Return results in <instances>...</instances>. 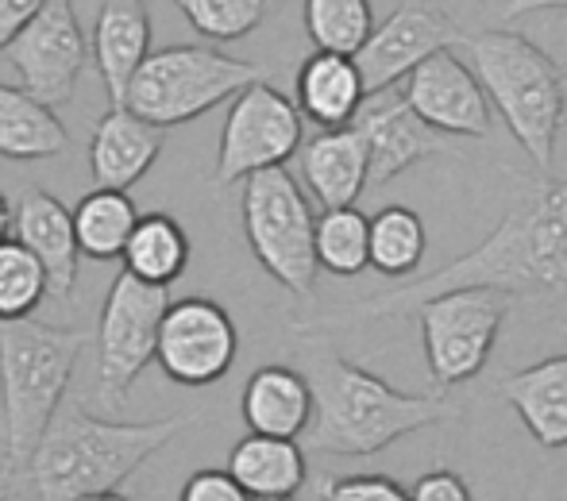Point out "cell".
<instances>
[{"instance_id": "6da1fadb", "label": "cell", "mask_w": 567, "mask_h": 501, "mask_svg": "<svg viewBox=\"0 0 567 501\" xmlns=\"http://www.w3.org/2000/svg\"><path fill=\"white\" fill-rule=\"evenodd\" d=\"M301 378L313 397V417L301 432L306 456L309 451L340 459L379 456L402 436L463 417V405L455 397L441 394V389H429V394L394 389L386 378L343 359L329 344L306 347Z\"/></svg>"}, {"instance_id": "7a4b0ae2", "label": "cell", "mask_w": 567, "mask_h": 501, "mask_svg": "<svg viewBox=\"0 0 567 501\" xmlns=\"http://www.w3.org/2000/svg\"><path fill=\"white\" fill-rule=\"evenodd\" d=\"M186 417L163 420H101L90 405L66 397L47 425L43 440L31 451L23 479L35 487L39 501H82L97 494H113L151 456L178 436Z\"/></svg>"}, {"instance_id": "3957f363", "label": "cell", "mask_w": 567, "mask_h": 501, "mask_svg": "<svg viewBox=\"0 0 567 501\" xmlns=\"http://www.w3.org/2000/svg\"><path fill=\"white\" fill-rule=\"evenodd\" d=\"M90 336L74 328H54L43 321L0 324V409H4V467L23 479L31 451L47 425L66 401V386Z\"/></svg>"}, {"instance_id": "277c9868", "label": "cell", "mask_w": 567, "mask_h": 501, "mask_svg": "<svg viewBox=\"0 0 567 501\" xmlns=\"http://www.w3.org/2000/svg\"><path fill=\"white\" fill-rule=\"evenodd\" d=\"M463 46L486 105L498 108L509 135L522 143L537 170H548L564 124V77L556 62L537 43L506 28L463 35Z\"/></svg>"}, {"instance_id": "5b68a950", "label": "cell", "mask_w": 567, "mask_h": 501, "mask_svg": "<svg viewBox=\"0 0 567 501\" xmlns=\"http://www.w3.org/2000/svg\"><path fill=\"white\" fill-rule=\"evenodd\" d=\"M255 82H270V70L259 62L231 59V54H220L217 46L174 43L143 59L120 108L166 132L174 124L197 121L220 101L239 97Z\"/></svg>"}, {"instance_id": "8992f818", "label": "cell", "mask_w": 567, "mask_h": 501, "mask_svg": "<svg viewBox=\"0 0 567 501\" xmlns=\"http://www.w3.org/2000/svg\"><path fill=\"white\" fill-rule=\"evenodd\" d=\"M313 209L290 170H267L244 181V236L259 267L293 298H313Z\"/></svg>"}, {"instance_id": "52a82bcc", "label": "cell", "mask_w": 567, "mask_h": 501, "mask_svg": "<svg viewBox=\"0 0 567 501\" xmlns=\"http://www.w3.org/2000/svg\"><path fill=\"white\" fill-rule=\"evenodd\" d=\"M506 313L509 298L491 290H452L413 309L421 321L429 378L441 394L483 375Z\"/></svg>"}, {"instance_id": "ba28073f", "label": "cell", "mask_w": 567, "mask_h": 501, "mask_svg": "<svg viewBox=\"0 0 567 501\" xmlns=\"http://www.w3.org/2000/svg\"><path fill=\"white\" fill-rule=\"evenodd\" d=\"M171 309V293L127 278L124 270L109 285L97 324V401L105 409H124L127 389L155 363L158 324Z\"/></svg>"}, {"instance_id": "9c48e42d", "label": "cell", "mask_w": 567, "mask_h": 501, "mask_svg": "<svg viewBox=\"0 0 567 501\" xmlns=\"http://www.w3.org/2000/svg\"><path fill=\"white\" fill-rule=\"evenodd\" d=\"M306 143V127L293 97H286L278 85L255 82L239 97H231V108L220 127L217 174L213 186H236L255 174L282 170Z\"/></svg>"}, {"instance_id": "30bf717a", "label": "cell", "mask_w": 567, "mask_h": 501, "mask_svg": "<svg viewBox=\"0 0 567 501\" xmlns=\"http://www.w3.org/2000/svg\"><path fill=\"white\" fill-rule=\"evenodd\" d=\"M4 59L20 74V90L43 108H62L74 101V85L90 59V43L82 35L74 4L43 0L20 35L8 43Z\"/></svg>"}, {"instance_id": "8fae6325", "label": "cell", "mask_w": 567, "mask_h": 501, "mask_svg": "<svg viewBox=\"0 0 567 501\" xmlns=\"http://www.w3.org/2000/svg\"><path fill=\"white\" fill-rule=\"evenodd\" d=\"M455 43H463V35L449 8L433 0H402L390 8L386 20L374 23L367 46L351 62L363 77V93L374 97L398 90V82H405L421 62L452 51Z\"/></svg>"}, {"instance_id": "7c38bea8", "label": "cell", "mask_w": 567, "mask_h": 501, "mask_svg": "<svg viewBox=\"0 0 567 501\" xmlns=\"http://www.w3.org/2000/svg\"><path fill=\"white\" fill-rule=\"evenodd\" d=\"M239 355V332L228 309L213 298L171 301L158 324L155 359L163 375L178 386H213L231 370Z\"/></svg>"}, {"instance_id": "4fadbf2b", "label": "cell", "mask_w": 567, "mask_h": 501, "mask_svg": "<svg viewBox=\"0 0 567 501\" xmlns=\"http://www.w3.org/2000/svg\"><path fill=\"white\" fill-rule=\"evenodd\" d=\"M402 101L410 113L436 135H460V139H483L491 132V105L478 90L471 66L452 51L425 59L402 85Z\"/></svg>"}, {"instance_id": "5bb4252c", "label": "cell", "mask_w": 567, "mask_h": 501, "mask_svg": "<svg viewBox=\"0 0 567 501\" xmlns=\"http://www.w3.org/2000/svg\"><path fill=\"white\" fill-rule=\"evenodd\" d=\"M351 132L363 139L367 147V186L382 189L405 174L421 158H433L449 150V139L436 135L433 127H425L417 116L410 113V105L402 101V90L374 93L359 105Z\"/></svg>"}, {"instance_id": "9a60e30c", "label": "cell", "mask_w": 567, "mask_h": 501, "mask_svg": "<svg viewBox=\"0 0 567 501\" xmlns=\"http://www.w3.org/2000/svg\"><path fill=\"white\" fill-rule=\"evenodd\" d=\"M12 240L20 243L31 259L43 267L47 293L51 298H66L78 285V240H74V220L70 209L47 189L28 186L12 205Z\"/></svg>"}, {"instance_id": "2e32d148", "label": "cell", "mask_w": 567, "mask_h": 501, "mask_svg": "<svg viewBox=\"0 0 567 501\" xmlns=\"http://www.w3.org/2000/svg\"><path fill=\"white\" fill-rule=\"evenodd\" d=\"M151 54V12L143 0H105L93 20L90 59L113 108L124 105L135 70Z\"/></svg>"}, {"instance_id": "e0dca14e", "label": "cell", "mask_w": 567, "mask_h": 501, "mask_svg": "<svg viewBox=\"0 0 567 501\" xmlns=\"http://www.w3.org/2000/svg\"><path fill=\"white\" fill-rule=\"evenodd\" d=\"M166 135L158 127L143 124L127 108H109L90 135V170L93 189L127 194L135 181L147 178V170L163 155Z\"/></svg>"}, {"instance_id": "ac0fdd59", "label": "cell", "mask_w": 567, "mask_h": 501, "mask_svg": "<svg viewBox=\"0 0 567 501\" xmlns=\"http://www.w3.org/2000/svg\"><path fill=\"white\" fill-rule=\"evenodd\" d=\"M298 166L321 209H355L367 189V147L351 127L317 132L309 143H301Z\"/></svg>"}, {"instance_id": "d6986e66", "label": "cell", "mask_w": 567, "mask_h": 501, "mask_svg": "<svg viewBox=\"0 0 567 501\" xmlns=\"http://www.w3.org/2000/svg\"><path fill=\"white\" fill-rule=\"evenodd\" d=\"M244 425L251 436H270V440H301L313 417V397L298 367L286 363H267L244 386Z\"/></svg>"}, {"instance_id": "ffe728a7", "label": "cell", "mask_w": 567, "mask_h": 501, "mask_svg": "<svg viewBox=\"0 0 567 501\" xmlns=\"http://www.w3.org/2000/svg\"><path fill=\"white\" fill-rule=\"evenodd\" d=\"M498 394L514 405V413L540 448H567V355H553V359L514 370L498 382Z\"/></svg>"}, {"instance_id": "44dd1931", "label": "cell", "mask_w": 567, "mask_h": 501, "mask_svg": "<svg viewBox=\"0 0 567 501\" xmlns=\"http://www.w3.org/2000/svg\"><path fill=\"white\" fill-rule=\"evenodd\" d=\"M225 471L251 501H282L301 494L309 467L298 440H270V436L247 432L228 451Z\"/></svg>"}, {"instance_id": "7402d4cb", "label": "cell", "mask_w": 567, "mask_h": 501, "mask_svg": "<svg viewBox=\"0 0 567 501\" xmlns=\"http://www.w3.org/2000/svg\"><path fill=\"white\" fill-rule=\"evenodd\" d=\"M367 101L363 77L355 62L337 59V54H309L298 70V105L301 121H313L321 132H340L351 127L359 105Z\"/></svg>"}, {"instance_id": "603a6c76", "label": "cell", "mask_w": 567, "mask_h": 501, "mask_svg": "<svg viewBox=\"0 0 567 501\" xmlns=\"http://www.w3.org/2000/svg\"><path fill=\"white\" fill-rule=\"evenodd\" d=\"M70 147V132L51 108L31 101L20 85H0V158L39 163L59 158Z\"/></svg>"}, {"instance_id": "cb8c5ba5", "label": "cell", "mask_w": 567, "mask_h": 501, "mask_svg": "<svg viewBox=\"0 0 567 501\" xmlns=\"http://www.w3.org/2000/svg\"><path fill=\"white\" fill-rule=\"evenodd\" d=\"M124 274L155 290H171L189 267V236L171 212H147L124 248Z\"/></svg>"}, {"instance_id": "d4e9b609", "label": "cell", "mask_w": 567, "mask_h": 501, "mask_svg": "<svg viewBox=\"0 0 567 501\" xmlns=\"http://www.w3.org/2000/svg\"><path fill=\"white\" fill-rule=\"evenodd\" d=\"M74 220V240L78 254H90L97 262H113L124 254L132 240L135 225H140V209H135L132 194H113V189H93L70 209Z\"/></svg>"}, {"instance_id": "484cf974", "label": "cell", "mask_w": 567, "mask_h": 501, "mask_svg": "<svg viewBox=\"0 0 567 501\" xmlns=\"http://www.w3.org/2000/svg\"><path fill=\"white\" fill-rule=\"evenodd\" d=\"M429 251L425 220L410 205H382L367 217V262L386 278H410Z\"/></svg>"}, {"instance_id": "4316f807", "label": "cell", "mask_w": 567, "mask_h": 501, "mask_svg": "<svg viewBox=\"0 0 567 501\" xmlns=\"http://www.w3.org/2000/svg\"><path fill=\"white\" fill-rule=\"evenodd\" d=\"M301 12L317 54L355 59L374 31V8L367 0H309Z\"/></svg>"}, {"instance_id": "83f0119b", "label": "cell", "mask_w": 567, "mask_h": 501, "mask_svg": "<svg viewBox=\"0 0 567 501\" xmlns=\"http://www.w3.org/2000/svg\"><path fill=\"white\" fill-rule=\"evenodd\" d=\"M317 270L337 278L363 274L367 262V217L359 209H324L313 225Z\"/></svg>"}, {"instance_id": "f1b7e54d", "label": "cell", "mask_w": 567, "mask_h": 501, "mask_svg": "<svg viewBox=\"0 0 567 501\" xmlns=\"http://www.w3.org/2000/svg\"><path fill=\"white\" fill-rule=\"evenodd\" d=\"M47 298V274L16 240L0 243V324L31 321Z\"/></svg>"}, {"instance_id": "f546056e", "label": "cell", "mask_w": 567, "mask_h": 501, "mask_svg": "<svg viewBox=\"0 0 567 501\" xmlns=\"http://www.w3.org/2000/svg\"><path fill=\"white\" fill-rule=\"evenodd\" d=\"M178 12L186 15L197 35L213 39V43H231L259 28L267 4L262 0H182Z\"/></svg>"}, {"instance_id": "4dcf8cb0", "label": "cell", "mask_w": 567, "mask_h": 501, "mask_svg": "<svg viewBox=\"0 0 567 501\" xmlns=\"http://www.w3.org/2000/svg\"><path fill=\"white\" fill-rule=\"evenodd\" d=\"M321 501H410V490L390 474H348L324 482Z\"/></svg>"}, {"instance_id": "1f68e13d", "label": "cell", "mask_w": 567, "mask_h": 501, "mask_svg": "<svg viewBox=\"0 0 567 501\" xmlns=\"http://www.w3.org/2000/svg\"><path fill=\"white\" fill-rule=\"evenodd\" d=\"M178 501H251L236 482L228 479V471H217V467H205V471H194L182 487Z\"/></svg>"}, {"instance_id": "d6a6232c", "label": "cell", "mask_w": 567, "mask_h": 501, "mask_svg": "<svg viewBox=\"0 0 567 501\" xmlns=\"http://www.w3.org/2000/svg\"><path fill=\"white\" fill-rule=\"evenodd\" d=\"M410 501H475L471 487L463 474L449 471V467H436V471L421 474L410 490Z\"/></svg>"}, {"instance_id": "836d02e7", "label": "cell", "mask_w": 567, "mask_h": 501, "mask_svg": "<svg viewBox=\"0 0 567 501\" xmlns=\"http://www.w3.org/2000/svg\"><path fill=\"white\" fill-rule=\"evenodd\" d=\"M35 0H0V54L8 51L16 35H20L23 23L35 15Z\"/></svg>"}, {"instance_id": "e575fe53", "label": "cell", "mask_w": 567, "mask_h": 501, "mask_svg": "<svg viewBox=\"0 0 567 501\" xmlns=\"http://www.w3.org/2000/svg\"><path fill=\"white\" fill-rule=\"evenodd\" d=\"M12 240V201L0 194V243Z\"/></svg>"}, {"instance_id": "d590c367", "label": "cell", "mask_w": 567, "mask_h": 501, "mask_svg": "<svg viewBox=\"0 0 567 501\" xmlns=\"http://www.w3.org/2000/svg\"><path fill=\"white\" fill-rule=\"evenodd\" d=\"M16 487H20V479H12L8 471H0V501H12Z\"/></svg>"}, {"instance_id": "8d00e7d4", "label": "cell", "mask_w": 567, "mask_h": 501, "mask_svg": "<svg viewBox=\"0 0 567 501\" xmlns=\"http://www.w3.org/2000/svg\"><path fill=\"white\" fill-rule=\"evenodd\" d=\"M82 501H135L132 494H124V490H113V494H97V498H82Z\"/></svg>"}, {"instance_id": "74e56055", "label": "cell", "mask_w": 567, "mask_h": 501, "mask_svg": "<svg viewBox=\"0 0 567 501\" xmlns=\"http://www.w3.org/2000/svg\"><path fill=\"white\" fill-rule=\"evenodd\" d=\"M560 77H564V85H567V62H564V70H560Z\"/></svg>"}, {"instance_id": "f35d334b", "label": "cell", "mask_w": 567, "mask_h": 501, "mask_svg": "<svg viewBox=\"0 0 567 501\" xmlns=\"http://www.w3.org/2000/svg\"><path fill=\"white\" fill-rule=\"evenodd\" d=\"M282 501H298V498H282Z\"/></svg>"}]
</instances>
